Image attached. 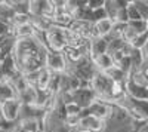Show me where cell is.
<instances>
[{
    "instance_id": "obj_14",
    "label": "cell",
    "mask_w": 148,
    "mask_h": 132,
    "mask_svg": "<svg viewBox=\"0 0 148 132\" xmlns=\"http://www.w3.org/2000/svg\"><path fill=\"white\" fill-rule=\"evenodd\" d=\"M18 128L22 132H37L42 128V120L37 119H27V120H19Z\"/></svg>"
},
{
    "instance_id": "obj_15",
    "label": "cell",
    "mask_w": 148,
    "mask_h": 132,
    "mask_svg": "<svg viewBox=\"0 0 148 132\" xmlns=\"http://www.w3.org/2000/svg\"><path fill=\"white\" fill-rule=\"evenodd\" d=\"M105 74L113 80L114 83H126V80H127V74L126 73H123V71L117 67V65H114V67H111L110 70H107L105 71Z\"/></svg>"
},
{
    "instance_id": "obj_9",
    "label": "cell",
    "mask_w": 148,
    "mask_h": 132,
    "mask_svg": "<svg viewBox=\"0 0 148 132\" xmlns=\"http://www.w3.org/2000/svg\"><path fill=\"white\" fill-rule=\"evenodd\" d=\"M108 51V39L107 37H96L89 42V55L93 59L98 55L107 54Z\"/></svg>"
},
{
    "instance_id": "obj_28",
    "label": "cell",
    "mask_w": 148,
    "mask_h": 132,
    "mask_svg": "<svg viewBox=\"0 0 148 132\" xmlns=\"http://www.w3.org/2000/svg\"><path fill=\"white\" fill-rule=\"evenodd\" d=\"M71 132H83V131H77V129H74V131H71Z\"/></svg>"
},
{
    "instance_id": "obj_16",
    "label": "cell",
    "mask_w": 148,
    "mask_h": 132,
    "mask_svg": "<svg viewBox=\"0 0 148 132\" xmlns=\"http://www.w3.org/2000/svg\"><path fill=\"white\" fill-rule=\"evenodd\" d=\"M104 9H105V12H107V16H108L111 21H114L120 8L117 6V2H116V0H105Z\"/></svg>"
},
{
    "instance_id": "obj_5",
    "label": "cell",
    "mask_w": 148,
    "mask_h": 132,
    "mask_svg": "<svg viewBox=\"0 0 148 132\" xmlns=\"http://www.w3.org/2000/svg\"><path fill=\"white\" fill-rule=\"evenodd\" d=\"M21 101L18 98L8 100L2 102V113L5 120L9 123H19V114H21Z\"/></svg>"
},
{
    "instance_id": "obj_23",
    "label": "cell",
    "mask_w": 148,
    "mask_h": 132,
    "mask_svg": "<svg viewBox=\"0 0 148 132\" xmlns=\"http://www.w3.org/2000/svg\"><path fill=\"white\" fill-rule=\"evenodd\" d=\"M105 5V0H88V6L92 9V10H96L99 8H104Z\"/></svg>"
},
{
    "instance_id": "obj_8",
    "label": "cell",
    "mask_w": 148,
    "mask_h": 132,
    "mask_svg": "<svg viewBox=\"0 0 148 132\" xmlns=\"http://www.w3.org/2000/svg\"><path fill=\"white\" fill-rule=\"evenodd\" d=\"M2 71H3V80H8V82H14L16 77H19L22 74L16 67L14 54H10L2 61Z\"/></svg>"
},
{
    "instance_id": "obj_18",
    "label": "cell",
    "mask_w": 148,
    "mask_h": 132,
    "mask_svg": "<svg viewBox=\"0 0 148 132\" xmlns=\"http://www.w3.org/2000/svg\"><path fill=\"white\" fill-rule=\"evenodd\" d=\"M133 5L136 6L141 18L144 21H148V3H147V0H133Z\"/></svg>"
},
{
    "instance_id": "obj_24",
    "label": "cell",
    "mask_w": 148,
    "mask_h": 132,
    "mask_svg": "<svg viewBox=\"0 0 148 132\" xmlns=\"http://www.w3.org/2000/svg\"><path fill=\"white\" fill-rule=\"evenodd\" d=\"M9 33H10V25H8V24H5V22L0 21V37L8 36Z\"/></svg>"
},
{
    "instance_id": "obj_3",
    "label": "cell",
    "mask_w": 148,
    "mask_h": 132,
    "mask_svg": "<svg viewBox=\"0 0 148 132\" xmlns=\"http://www.w3.org/2000/svg\"><path fill=\"white\" fill-rule=\"evenodd\" d=\"M114 110H116V107H114L113 104H108V102H105V101H102V100H98V98H96V100L88 107V109L82 111V116L90 114V116H93V117L101 119V120H104V122H108L110 119L113 117Z\"/></svg>"
},
{
    "instance_id": "obj_6",
    "label": "cell",
    "mask_w": 148,
    "mask_h": 132,
    "mask_svg": "<svg viewBox=\"0 0 148 132\" xmlns=\"http://www.w3.org/2000/svg\"><path fill=\"white\" fill-rule=\"evenodd\" d=\"M80 123H79V128L77 131H83V132H102L107 126V122L101 120L98 117H93L90 114H84L82 116L80 114Z\"/></svg>"
},
{
    "instance_id": "obj_27",
    "label": "cell",
    "mask_w": 148,
    "mask_h": 132,
    "mask_svg": "<svg viewBox=\"0 0 148 132\" xmlns=\"http://www.w3.org/2000/svg\"><path fill=\"white\" fill-rule=\"evenodd\" d=\"M37 132H46V131H45L43 128H40V129H39V131H37Z\"/></svg>"
},
{
    "instance_id": "obj_21",
    "label": "cell",
    "mask_w": 148,
    "mask_h": 132,
    "mask_svg": "<svg viewBox=\"0 0 148 132\" xmlns=\"http://www.w3.org/2000/svg\"><path fill=\"white\" fill-rule=\"evenodd\" d=\"M127 16H129V22H130V21L142 19L141 15H139V12H138V9H136V6L133 5V0H132V2L129 3V6H127Z\"/></svg>"
},
{
    "instance_id": "obj_19",
    "label": "cell",
    "mask_w": 148,
    "mask_h": 132,
    "mask_svg": "<svg viewBox=\"0 0 148 132\" xmlns=\"http://www.w3.org/2000/svg\"><path fill=\"white\" fill-rule=\"evenodd\" d=\"M147 43H148V33H144V34H138L136 37H135V40L130 43V46L135 47V49L142 51Z\"/></svg>"
},
{
    "instance_id": "obj_25",
    "label": "cell",
    "mask_w": 148,
    "mask_h": 132,
    "mask_svg": "<svg viewBox=\"0 0 148 132\" xmlns=\"http://www.w3.org/2000/svg\"><path fill=\"white\" fill-rule=\"evenodd\" d=\"M3 80V71H2V63H0V82Z\"/></svg>"
},
{
    "instance_id": "obj_12",
    "label": "cell",
    "mask_w": 148,
    "mask_h": 132,
    "mask_svg": "<svg viewBox=\"0 0 148 132\" xmlns=\"http://www.w3.org/2000/svg\"><path fill=\"white\" fill-rule=\"evenodd\" d=\"M15 10L12 9V6L9 5L8 0H2L0 2V21L8 24V25H10L12 21H14L15 18Z\"/></svg>"
},
{
    "instance_id": "obj_4",
    "label": "cell",
    "mask_w": 148,
    "mask_h": 132,
    "mask_svg": "<svg viewBox=\"0 0 148 132\" xmlns=\"http://www.w3.org/2000/svg\"><path fill=\"white\" fill-rule=\"evenodd\" d=\"M45 67L55 74H62L68 70V63L64 52H56V51H47L46 54V64Z\"/></svg>"
},
{
    "instance_id": "obj_11",
    "label": "cell",
    "mask_w": 148,
    "mask_h": 132,
    "mask_svg": "<svg viewBox=\"0 0 148 132\" xmlns=\"http://www.w3.org/2000/svg\"><path fill=\"white\" fill-rule=\"evenodd\" d=\"M18 98V92L14 88L10 82L8 80H2L0 82V101H8V100H14Z\"/></svg>"
},
{
    "instance_id": "obj_22",
    "label": "cell",
    "mask_w": 148,
    "mask_h": 132,
    "mask_svg": "<svg viewBox=\"0 0 148 132\" xmlns=\"http://www.w3.org/2000/svg\"><path fill=\"white\" fill-rule=\"evenodd\" d=\"M107 18H108V16H107V12H105V9H104V8H99V9L93 10V14H92V24H95V22H99V21L107 19Z\"/></svg>"
},
{
    "instance_id": "obj_10",
    "label": "cell",
    "mask_w": 148,
    "mask_h": 132,
    "mask_svg": "<svg viewBox=\"0 0 148 132\" xmlns=\"http://www.w3.org/2000/svg\"><path fill=\"white\" fill-rule=\"evenodd\" d=\"M92 61H93V64H95L96 70H98V71H101V73H105L107 70H110L111 67H114V65H116L110 54L98 55V56H95V58L92 59Z\"/></svg>"
},
{
    "instance_id": "obj_13",
    "label": "cell",
    "mask_w": 148,
    "mask_h": 132,
    "mask_svg": "<svg viewBox=\"0 0 148 132\" xmlns=\"http://www.w3.org/2000/svg\"><path fill=\"white\" fill-rule=\"evenodd\" d=\"M16 15H28L30 16V2L28 0H8Z\"/></svg>"
},
{
    "instance_id": "obj_1",
    "label": "cell",
    "mask_w": 148,
    "mask_h": 132,
    "mask_svg": "<svg viewBox=\"0 0 148 132\" xmlns=\"http://www.w3.org/2000/svg\"><path fill=\"white\" fill-rule=\"evenodd\" d=\"M46 54H47L46 46L36 37L16 40L15 49H14V58H15L16 67L22 74H28L33 73V71L45 68Z\"/></svg>"
},
{
    "instance_id": "obj_30",
    "label": "cell",
    "mask_w": 148,
    "mask_h": 132,
    "mask_svg": "<svg viewBox=\"0 0 148 132\" xmlns=\"http://www.w3.org/2000/svg\"><path fill=\"white\" fill-rule=\"evenodd\" d=\"M0 2H2V0H0Z\"/></svg>"
},
{
    "instance_id": "obj_2",
    "label": "cell",
    "mask_w": 148,
    "mask_h": 132,
    "mask_svg": "<svg viewBox=\"0 0 148 132\" xmlns=\"http://www.w3.org/2000/svg\"><path fill=\"white\" fill-rule=\"evenodd\" d=\"M45 46L47 51H56V52H65L68 47L67 37H65V28L51 25L46 30V42Z\"/></svg>"
},
{
    "instance_id": "obj_26",
    "label": "cell",
    "mask_w": 148,
    "mask_h": 132,
    "mask_svg": "<svg viewBox=\"0 0 148 132\" xmlns=\"http://www.w3.org/2000/svg\"><path fill=\"white\" fill-rule=\"evenodd\" d=\"M0 132H14V131H9V129H2V128H0Z\"/></svg>"
},
{
    "instance_id": "obj_17",
    "label": "cell",
    "mask_w": 148,
    "mask_h": 132,
    "mask_svg": "<svg viewBox=\"0 0 148 132\" xmlns=\"http://www.w3.org/2000/svg\"><path fill=\"white\" fill-rule=\"evenodd\" d=\"M127 25L136 33V34H144V33H148V21H144V19H138V21H130Z\"/></svg>"
},
{
    "instance_id": "obj_20",
    "label": "cell",
    "mask_w": 148,
    "mask_h": 132,
    "mask_svg": "<svg viewBox=\"0 0 148 132\" xmlns=\"http://www.w3.org/2000/svg\"><path fill=\"white\" fill-rule=\"evenodd\" d=\"M82 107L77 105L76 102H67L65 104V113L67 116H80L82 114Z\"/></svg>"
},
{
    "instance_id": "obj_29",
    "label": "cell",
    "mask_w": 148,
    "mask_h": 132,
    "mask_svg": "<svg viewBox=\"0 0 148 132\" xmlns=\"http://www.w3.org/2000/svg\"><path fill=\"white\" fill-rule=\"evenodd\" d=\"M147 122H148V119H147Z\"/></svg>"
},
{
    "instance_id": "obj_7",
    "label": "cell",
    "mask_w": 148,
    "mask_h": 132,
    "mask_svg": "<svg viewBox=\"0 0 148 132\" xmlns=\"http://www.w3.org/2000/svg\"><path fill=\"white\" fill-rule=\"evenodd\" d=\"M126 95L132 98H136V100H144L148 101V86L142 85V83L135 82L132 77H127L126 80Z\"/></svg>"
}]
</instances>
